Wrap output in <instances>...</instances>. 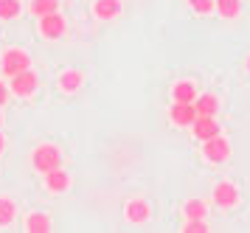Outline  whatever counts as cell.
<instances>
[{
    "label": "cell",
    "instance_id": "4",
    "mask_svg": "<svg viewBox=\"0 0 250 233\" xmlns=\"http://www.w3.org/2000/svg\"><path fill=\"white\" fill-rule=\"evenodd\" d=\"M37 90H40V76H37V70H31V67H25L20 73L9 76V93L17 96V99H31Z\"/></svg>",
    "mask_w": 250,
    "mask_h": 233
},
{
    "label": "cell",
    "instance_id": "15",
    "mask_svg": "<svg viewBox=\"0 0 250 233\" xmlns=\"http://www.w3.org/2000/svg\"><path fill=\"white\" fill-rule=\"evenodd\" d=\"M197 93H200V90H197V85H194L191 79H177V82L169 87L171 101H194Z\"/></svg>",
    "mask_w": 250,
    "mask_h": 233
},
{
    "label": "cell",
    "instance_id": "26",
    "mask_svg": "<svg viewBox=\"0 0 250 233\" xmlns=\"http://www.w3.org/2000/svg\"><path fill=\"white\" fill-rule=\"evenodd\" d=\"M0 129H3V115H0Z\"/></svg>",
    "mask_w": 250,
    "mask_h": 233
},
{
    "label": "cell",
    "instance_id": "7",
    "mask_svg": "<svg viewBox=\"0 0 250 233\" xmlns=\"http://www.w3.org/2000/svg\"><path fill=\"white\" fill-rule=\"evenodd\" d=\"M197 118V110H194V101H171L169 104V121L171 127L177 129H188Z\"/></svg>",
    "mask_w": 250,
    "mask_h": 233
},
{
    "label": "cell",
    "instance_id": "10",
    "mask_svg": "<svg viewBox=\"0 0 250 233\" xmlns=\"http://www.w3.org/2000/svg\"><path fill=\"white\" fill-rule=\"evenodd\" d=\"M57 87L59 93H65V96H73V93H79L84 87V73L76 70V67H68V70H62L57 76Z\"/></svg>",
    "mask_w": 250,
    "mask_h": 233
},
{
    "label": "cell",
    "instance_id": "19",
    "mask_svg": "<svg viewBox=\"0 0 250 233\" xmlns=\"http://www.w3.org/2000/svg\"><path fill=\"white\" fill-rule=\"evenodd\" d=\"M23 14V0H0V20L9 22Z\"/></svg>",
    "mask_w": 250,
    "mask_h": 233
},
{
    "label": "cell",
    "instance_id": "8",
    "mask_svg": "<svg viewBox=\"0 0 250 233\" xmlns=\"http://www.w3.org/2000/svg\"><path fill=\"white\" fill-rule=\"evenodd\" d=\"M124 219L129 225H146L149 219H152V205H149V200H144V197H132V200H126Z\"/></svg>",
    "mask_w": 250,
    "mask_h": 233
},
{
    "label": "cell",
    "instance_id": "18",
    "mask_svg": "<svg viewBox=\"0 0 250 233\" xmlns=\"http://www.w3.org/2000/svg\"><path fill=\"white\" fill-rule=\"evenodd\" d=\"M17 219V202L12 197H0V228H9Z\"/></svg>",
    "mask_w": 250,
    "mask_h": 233
},
{
    "label": "cell",
    "instance_id": "3",
    "mask_svg": "<svg viewBox=\"0 0 250 233\" xmlns=\"http://www.w3.org/2000/svg\"><path fill=\"white\" fill-rule=\"evenodd\" d=\"M211 202H214L219 211H233L239 202H242V191L233 180H219L214 189H211Z\"/></svg>",
    "mask_w": 250,
    "mask_h": 233
},
{
    "label": "cell",
    "instance_id": "14",
    "mask_svg": "<svg viewBox=\"0 0 250 233\" xmlns=\"http://www.w3.org/2000/svg\"><path fill=\"white\" fill-rule=\"evenodd\" d=\"M214 14L225 22L239 20L242 17V0H214Z\"/></svg>",
    "mask_w": 250,
    "mask_h": 233
},
{
    "label": "cell",
    "instance_id": "23",
    "mask_svg": "<svg viewBox=\"0 0 250 233\" xmlns=\"http://www.w3.org/2000/svg\"><path fill=\"white\" fill-rule=\"evenodd\" d=\"M9 99H12V93H9V85H6V82H0V110L9 104Z\"/></svg>",
    "mask_w": 250,
    "mask_h": 233
},
{
    "label": "cell",
    "instance_id": "5",
    "mask_svg": "<svg viewBox=\"0 0 250 233\" xmlns=\"http://www.w3.org/2000/svg\"><path fill=\"white\" fill-rule=\"evenodd\" d=\"M37 20H40V37L48 42H57L68 34V17L62 11H51V14H42Z\"/></svg>",
    "mask_w": 250,
    "mask_h": 233
},
{
    "label": "cell",
    "instance_id": "1",
    "mask_svg": "<svg viewBox=\"0 0 250 233\" xmlns=\"http://www.w3.org/2000/svg\"><path fill=\"white\" fill-rule=\"evenodd\" d=\"M200 155H203L205 163H211V166H222L230 160L233 155V146L228 138L222 135H214V138H208V141H200Z\"/></svg>",
    "mask_w": 250,
    "mask_h": 233
},
{
    "label": "cell",
    "instance_id": "25",
    "mask_svg": "<svg viewBox=\"0 0 250 233\" xmlns=\"http://www.w3.org/2000/svg\"><path fill=\"white\" fill-rule=\"evenodd\" d=\"M245 73H248V76H250V54L245 56Z\"/></svg>",
    "mask_w": 250,
    "mask_h": 233
},
{
    "label": "cell",
    "instance_id": "2",
    "mask_svg": "<svg viewBox=\"0 0 250 233\" xmlns=\"http://www.w3.org/2000/svg\"><path fill=\"white\" fill-rule=\"evenodd\" d=\"M62 166V149L57 144H40L34 146V152H31V169L40 171V174H45L51 169H59Z\"/></svg>",
    "mask_w": 250,
    "mask_h": 233
},
{
    "label": "cell",
    "instance_id": "12",
    "mask_svg": "<svg viewBox=\"0 0 250 233\" xmlns=\"http://www.w3.org/2000/svg\"><path fill=\"white\" fill-rule=\"evenodd\" d=\"M42 177H45V189L51 191V194H65V191L70 189V174H68L62 166L45 171Z\"/></svg>",
    "mask_w": 250,
    "mask_h": 233
},
{
    "label": "cell",
    "instance_id": "21",
    "mask_svg": "<svg viewBox=\"0 0 250 233\" xmlns=\"http://www.w3.org/2000/svg\"><path fill=\"white\" fill-rule=\"evenodd\" d=\"M183 233H208L211 231V225L208 219H183Z\"/></svg>",
    "mask_w": 250,
    "mask_h": 233
},
{
    "label": "cell",
    "instance_id": "9",
    "mask_svg": "<svg viewBox=\"0 0 250 233\" xmlns=\"http://www.w3.org/2000/svg\"><path fill=\"white\" fill-rule=\"evenodd\" d=\"M188 129H191V135L197 141H208V138H214V135H222V127L216 121V115H197Z\"/></svg>",
    "mask_w": 250,
    "mask_h": 233
},
{
    "label": "cell",
    "instance_id": "6",
    "mask_svg": "<svg viewBox=\"0 0 250 233\" xmlns=\"http://www.w3.org/2000/svg\"><path fill=\"white\" fill-rule=\"evenodd\" d=\"M25 67H31V54L23 51V48H9V51H3L0 54V70H3V76L9 79L14 73H20Z\"/></svg>",
    "mask_w": 250,
    "mask_h": 233
},
{
    "label": "cell",
    "instance_id": "17",
    "mask_svg": "<svg viewBox=\"0 0 250 233\" xmlns=\"http://www.w3.org/2000/svg\"><path fill=\"white\" fill-rule=\"evenodd\" d=\"M25 231L28 233H51L54 231V222H51V216L42 211H34L25 216Z\"/></svg>",
    "mask_w": 250,
    "mask_h": 233
},
{
    "label": "cell",
    "instance_id": "22",
    "mask_svg": "<svg viewBox=\"0 0 250 233\" xmlns=\"http://www.w3.org/2000/svg\"><path fill=\"white\" fill-rule=\"evenodd\" d=\"M188 3V9L194 14H200V17H208V14H214V0H186Z\"/></svg>",
    "mask_w": 250,
    "mask_h": 233
},
{
    "label": "cell",
    "instance_id": "20",
    "mask_svg": "<svg viewBox=\"0 0 250 233\" xmlns=\"http://www.w3.org/2000/svg\"><path fill=\"white\" fill-rule=\"evenodd\" d=\"M62 0H28V11L34 17H42V14H51V11H59Z\"/></svg>",
    "mask_w": 250,
    "mask_h": 233
},
{
    "label": "cell",
    "instance_id": "16",
    "mask_svg": "<svg viewBox=\"0 0 250 233\" xmlns=\"http://www.w3.org/2000/svg\"><path fill=\"white\" fill-rule=\"evenodd\" d=\"M208 211H211V205L200 197H188L183 202V219H208Z\"/></svg>",
    "mask_w": 250,
    "mask_h": 233
},
{
    "label": "cell",
    "instance_id": "13",
    "mask_svg": "<svg viewBox=\"0 0 250 233\" xmlns=\"http://www.w3.org/2000/svg\"><path fill=\"white\" fill-rule=\"evenodd\" d=\"M194 110H197V115H219L222 101H219L216 93H197V99H194Z\"/></svg>",
    "mask_w": 250,
    "mask_h": 233
},
{
    "label": "cell",
    "instance_id": "11",
    "mask_svg": "<svg viewBox=\"0 0 250 233\" xmlns=\"http://www.w3.org/2000/svg\"><path fill=\"white\" fill-rule=\"evenodd\" d=\"M121 11H124V3H121V0H96V3H93V17L99 22L118 20Z\"/></svg>",
    "mask_w": 250,
    "mask_h": 233
},
{
    "label": "cell",
    "instance_id": "24",
    "mask_svg": "<svg viewBox=\"0 0 250 233\" xmlns=\"http://www.w3.org/2000/svg\"><path fill=\"white\" fill-rule=\"evenodd\" d=\"M6 152V138H3V132H0V155Z\"/></svg>",
    "mask_w": 250,
    "mask_h": 233
}]
</instances>
